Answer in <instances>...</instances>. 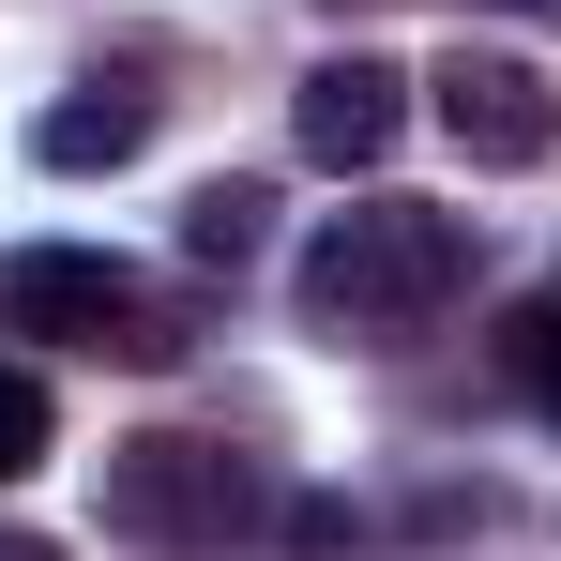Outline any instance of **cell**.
Wrapping results in <instances>:
<instances>
[{"label": "cell", "mask_w": 561, "mask_h": 561, "mask_svg": "<svg viewBox=\"0 0 561 561\" xmlns=\"http://www.w3.org/2000/svg\"><path fill=\"white\" fill-rule=\"evenodd\" d=\"M470 288V213H425V197H379V213H334L304 243V319L319 334H410Z\"/></svg>", "instance_id": "obj_1"}, {"label": "cell", "mask_w": 561, "mask_h": 561, "mask_svg": "<svg viewBox=\"0 0 561 561\" xmlns=\"http://www.w3.org/2000/svg\"><path fill=\"white\" fill-rule=\"evenodd\" d=\"M0 319H15V334H61V350H106V365H183V319L122 274V259H77V243L0 259Z\"/></svg>", "instance_id": "obj_2"}, {"label": "cell", "mask_w": 561, "mask_h": 561, "mask_svg": "<svg viewBox=\"0 0 561 561\" xmlns=\"http://www.w3.org/2000/svg\"><path fill=\"white\" fill-rule=\"evenodd\" d=\"M243 516H259V470L228 440H183V425L106 440V531H137V547H228Z\"/></svg>", "instance_id": "obj_3"}, {"label": "cell", "mask_w": 561, "mask_h": 561, "mask_svg": "<svg viewBox=\"0 0 561 561\" xmlns=\"http://www.w3.org/2000/svg\"><path fill=\"white\" fill-rule=\"evenodd\" d=\"M425 106H440V137H456L470 168H547L561 152V106H547V77H531L516 46H456V61L425 77Z\"/></svg>", "instance_id": "obj_4"}, {"label": "cell", "mask_w": 561, "mask_h": 561, "mask_svg": "<svg viewBox=\"0 0 561 561\" xmlns=\"http://www.w3.org/2000/svg\"><path fill=\"white\" fill-rule=\"evenodd\" d=\"M288 137H304L319 168H379V152L410 137V77H394V61H319V77L288 92Z\"/></svg>", "instance_id": "obj_5"}, {"label": "cell", "mask_w": 561, "mask_h": 561, "mask_svg": "<svg viewBox=\"0 0 561 561\" xmlns=\"http://www.w3.org/2000/svg\"><path fill=\"white\" fill-rule=\"evenodd\" d=\"M137 137H152V92H122V77H106V92H61L46 122H31V152H46V168H122Z\"/></svg>", "instance_id": "obj_6"}, {"label": "cell", "mask_w": 561, "mask_h": 561, "mask_svg": "<svg viewBox=\"0 0 561 561\" xmlns=\"http://www.w3.org/2000/svg\"><path fill=\"white\" fill-rule=\"evenodd\" d=\"M259 243H274V197H259V183H197L183 197V259H197V274H243Z\"/></svg>", "instance_id": "obj_7"}, {"label": "cell", "mask_w": 561, "mask_h": 561, "mask_svg": "<svg viewBox=\"0 0 561 561\" xmlns=\"http://www.w3.org/2000/svg\"><path fill=\"white\" fill-rule=\"evenodd\" d=\"M31 470H46V379L0 365V485H31Z\"/></svg>", "instance_id": "obj_8"}, {"label": "cell", "mask_w": 561, "mask_h": 561, "mask_svg": "<svg viewBox=\"0 0 561 561\" xmlns=\"http://www.w3.org/2000/svg\"><path fill=\"white\" fill-rule=\"evenodd\" d=\"M501 365L531 379V394H547V425H561V304H516V319H501Z\"/></svg>", "instance_id": "obj_9"}, {"label": "cell", "mask_w": 561, "mask_h": 561, "mask_svg": "<svg viewBox=\"0 0 561 561\" xmlns=\"http://www.w3.org/2000/svg\"><path fill=\"white\" fill-rule=\"evenodd\" d=\"M485 15H531V31H561V0H485Z\"/></svg>", "instance_id": "obj_10"}, {"label": "cell", "mask_w": 561, "mask_h": 561, "mask_svg": "<svg viewBox=\"0 0 561 561\" xmlns=\"http://www.w3.org/2000/svg\"><path fill=\"white\" fill-rule=\"evenodd\" d=\"M0 561H61V547H46V531H0Z\"/></svg>", "instance_id": "obj_11"}, {"label": "cell", "mask_w": 561, "mask_h": 561, "mask_svg": "<svg viewBox=\"0 0 561 561\" xmlns=\"http://www.w3.org/2000/svg\"><path fill=\"white\" fill-rule=\"evenodd\" d=\"M334 15H379V0H334Z\"/></svg>", "instance_id": "obj_12"}]
</instances>
